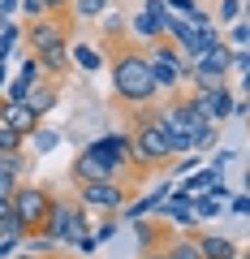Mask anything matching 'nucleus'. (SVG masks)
<instances>
[{
    "label": "nucleus",
    "instance_id": "obj_21",
    "mask_svg": "<svg viewBox=\"0 0 250 259\" xmlns=\"http://www.w3.org/2000/svg\"><path fill=\"white\" fill-rule=\"evenodd\" d=\"M22 44V22H9V26H0V61H9Z\"/></svg>",
    "mask_w": 250,
    "mask_h": 259
},
{
    "label": "nucleus",
    "instance_id": "obj_13",
    "mask_svg": "<svg viewBox=\"0 0 250 259\" xmlns=\"http://www.w3.org/2000/svg\"><path fill=\"white\" fill-rule=\"evenodd\" d=\"M125 26H134V39H142V44H156V39H164V22L151 18L147 9H142L134 22H125Z\"/></svg>",
    "mask_w": 250,
    "mask_h": 259
},
{
    "label": "nucleus",
    "instance_id": "obj_4",
    "mask_svg": "<svg viewBox=\"0 0 250 259\" xmlns=\"http://www.w3.org/2000/svg\"><path fill=\"white\" fill-rule=\"evenodd\" d=\"M74 199L86 207V212L121 216V207L130 203V182H78Z\"/></svg>",
    "mask_w": 250,
    "mask_h": 259
},
{
    "label": "nucleus",
    "instance_id": "obj_24",
    "mask_svg": "<svg viewBox=\"0 0 250 259\" xmlns=\"http://www.w3.org/2000/svg\"><path fill=\"white\" fill-rule=\"evenodd\" d=\"M216 139H220V125H203V130H194L190 147H194V151H212V147H216Z\"/></svg>",
    "mask_w": 250,
    "mask_h": 259
},
{
    "label": "nucleus",
    "instance_id": "obj_28",
    "mask_svg": "<svg viewBox=\"0 0 250 259\" xmlns=\"http://www.w3.org/2000/svg\"><path fill=\"white\" fill-rule=\"evenodd\" d=\"M216 18L229 26V22H237L241 18V0H220V9H216Z\"/></svg>",
    "mask_w": 250,
    "mask_h": 259
},
{
    "label": "nucleus",
    "instance_id": "obj_33",
    "mask_svg": "<svg viewBox=\"0 0 250 259\" xmlns=\"http://www.w3.org/2000/svg\"><path fill=\"white\" fill-rule=\"evenodd\" d=\"M229 207H233L237 216H246V212H250V194H246V190H233V194H229Z\"/></svg>",
    "mask_w": 250,
    "mask_h": 259
},
{
    "label": "nucleus",
    "instance_id": "obj_2",
    "mask_svg": "<svg viewBox=\"0 0 250 259\" xmlns=\"http://www.w3.org/2000/svg\"><path fill=\"white\" fill-rule=\"evenodd\" d=\"M125 173H130V134L125 130L91 139L69 164L74 186L78 182H125Z\"/></svg>",
    "mask_w": 250,
    "mask_h": 259
},
{
    "label": "nucleus",
    "instance_id": "obj_37",
    "mask_svg": "<svg viewBox=\"0 0 250 259\" xmlns=\"http://www.w3.org/2000/svg\"><path fill=\"white\" fill-rule=\"evenodd\" d=\"M74 250H78V255H95V250H99V242L86 233V238H78V242H74Z\"/></svg>",
    "mask_w": 250,
    "mask_h": 259
},
{
    "label": "nucleus",
    "instance_id": "obj_11",
    "mask_svg": "<svg viewBox=\"0 0 250 259\" xmlns=\"http://www.w3.org/2000/svg\"><path fill=\"white\" fill-rule=\"evenodd\" d=\"M194 242H198V250H203V259H233L241 250L229 233H194Z\"/></svg>",
    "mask_w": 250,
    "mask_h": 259
},
{
    "label": "nucleus",
    "instance_id": "obj_26",
    "mask_svg": "<svg viewBox=\"0 0 250 259\" xmlns=\"http://www.w3.org/2000/svg\"><path fill=\"white\" fill-rule=\"evenodd\" d=\"M104 35L108 39H125V18H121V13H104Z\"/></svg>",
    "mask_w": 250,
    "mask_h": 259
},
{
    "label": "nucleus",
    "instance_id": "obj_7",
    "mask_svg": "<svg viewBox=\"0 0 250 259\" xmlns=\"http://www.w3.org/2000/svg\"><path fill=\"white\" fill-rule=\"evenodd\" d=\"M39 121H43V117H39L26 100H0V125H5V130H13V134L26 139V134L39 130Z\"/></svg>",
    "mask_w": 250,
    "mask_h": 259
},
{
    "label": "nucleus",
    "instance_id": "obj_5",
    "mask_svg": "<svg viewBox=\"0 0 250 259\" xmlns=\"http://www.w3.org/2000/svg\"><path fill=\"white\" fill-rule=\"evenodd\" d=\"M9 207H13V216L26 225V233H39L47 207H52V190H47V186H35V182H22L18 190H13Z\"/></svg>",
    "mask_w": 250,
    "mask_h": 259
},
{
    "label": "nucleus",
    "instance_id": "obj_19",
    "mask_svg": "<svg viewBox=\"0 0 250 259\" xmlns=\"http://www.w3.org/2000/svg\"><path fill=\"white\" fill-rule=\"evenodd\" d=\"M26 143L39 151V156H47V151H56V147H61V130H43V125H39L35 134H26Z\"/></svg>",
    "mask_w": 250,
    "mask_h": 259
},
{
    "label": "nucleus",
    "instance_id": "obj_18",
    "mask_svg": "<svg viewBox=\"0 0 250 259\" xmlns=\"http://www.w3.org/2000/svg\"><path fill=\"white\" fill-rule=\"evenodd\" d=\"M69 13L82 18V22H95V18L108 13V0H69Z\"/></svg>",
    "mask_w": 250,
    "mask_h": 259
},
{
    "label": "nucleus",
    "instance_id": "obj_42",
    "mask_svg": "<svg viewBox=\"0 0 250 259\" xmlns=\"http://www.w3.org/2000/svg\"><path fill=\"white\" fill-rule=\"evenodd\" d=\"M13 259H39V255H26V250H18V255H13Z\"/></svg>",
    "mask_w": 250,
    "mask_h": 259
},
{
    "label": "nucleus",
    "instance_id": "obj_3",
    "mask_svg": "<svg viewBox=\"0 0 250 259\" xmlns=\"http://www.w3.org/2000/svg\"><path fill=\"white\" fill-rule=\"evenodd\" d=\"M173 151H168L160 125L151 121V108H134V130H130V168L134 173H160L168 168Z\"/></svg>",
    "mask_w": 250,
    "mask_h": 259
},
{
    "label": "nucleus",
    "instance_id": "obj_6",
    "mask_svg": "<svg viewBox=\"0 0 250 259\" xmlns=\"http://www.w3.org/2000/svg\"><path fill=\"white\" fill-rule=\"evenodd\" d=\"M22 44L30 56L47 52V48H65L69 44V18H39L22 26Z\"/></svg>",
    "mask_w": 250,
    "mask_h": 259
},
{
    "label": "nucleus",
    "instance_id": "obj_38",
    "mask_svg": "<svg viewBox=\"0 0 250 259\" xmlns=\"http://www.w3.org/2000/svg\"><path fill=\"white\" fill-rule=\"evenodd\" d=\"M18 5L22 0H0V13H5V18H18Z\"/></svg>",
    "mask_w": 250,
    "mask_h": 259
},
{
    "label": "nucleus",
    "instance_id": "obj_40",
    "mask_svg": "<svg viewBox=\"0 0 250 259\" xmlns=\"http://www.w3.org/2000/svg\"><path fill=\"white\" fill-rule=\"evenodd\" d=\"M9 212H13V207H9V199H0V221H5Z\"/></svg>",
    "mask_w": 250,
    "mask_h": 259
},
{
    "label": "nucleus",
    "instance_id": "obj_16",
    "mask_svg": "<svg viewBox=\"0 0 250 259\" xmlns=\"http://www.w3.org/2000/svg\"><path fill=\"white\" fill-rule=\"evenodd\" d=\"M190 212H194V216H198V225H203V221H216V216L224 212V203H216L207 190H198V194H190Z\"/></svg>",
    "mask_w": 250,
    "mask_h": 259
},
{
    "label": "nucleus",
    "instance_id": "obj_32",
    "mask_svg": "<svg viewBox=\"0 0 250 259\" xmlns=\"http://www.w3.org/2000/svg\"><path fill=\"white\" fill-rule=\"evenodd\" d=\"M47 18H69V0H39Z\"/></svg>",
    "mask_w": 250,
    "mask_h": 259
},
{
    "label": "nucleus",
    "instance_id": "obj_31",
    "mask_svg": "<svg viewBox=\"0 0 250 259\" xmlns=\"http://www.w3.org/2000/svg\"><path fill=\"white\" fill-rule=\"evenodd\" d=\"M18 13H22V18H26V22H39V18H47V13H43V5H39V0H22V5H18Z\"/></svg>",
    "mask_w": 250,
    "mask_h": 259
},
{
    "label": "nucleus",
    "instance_id": "obj_27",
    "mask_svg": "<svg viewBox=\"0 0 250 259\" xmlns=\"http://www.w3.org/2000/svg\"><path fill=\"white\" fill-rule=\"evenodd\" d=\"M91 238L99 242V246H104V242H112V238H117V216H104L99 229H91Z\"/></svg>",
    "mask_w": 250,
    "mask_h": 259
},
{
    "label": "nucleus",
    "instance_id": "obj_35",
    "mask_svg": "<svg viewBox=\"0 0 250 259\" xmlns=\"http://www.w3.org/2000/svg\"><path fill=\"white\" fill-rule=\"evenodd\" d=\"M22 242H26V238H0V259H13L22 250Z\"/></svg>",
    "mask_w": 250,
    "mask_h": 259
},
{
    "label": "nucleus",
    "instance_id": "obj_25",
    "mask_svg": "<svg viewBox=\"0 0 250 259\" xmlns=\"http://www.w3.org/2000/svg\"><path fill=\"white\" fill-rule=\"evenodd\" d=\"M13 78H18L22 87H35L39 78H43V74H39V65H35V56H26V61L18 65V74H13Z\"/></svg>",
    "mask_w": 250,
    "mask_h": 259
},
{
    "label": "nucleus",
    "instance_id": "obj_34",
    "mask_svg": "<svg viewBox=\"0 0 250 259\" xmlns=\"http://www.w3.org/2000/svg\"><path fill=\"white\" fill-rule=\"evenodd\" d=\"M22 186V177H13V173H0V199H13V190Z\"/></svg>",
    "mask_w": 250,
    "mask_h": 259
},
{
    "label": "nucleus",
    "instance_id": "obj_1",
    "mask_svg": "<svg viewBox=\"0 0 250 259\" xmlns=\"http://www.w3.org/2000/svg\"><path fill=\"white\" fill-rule=\"evenodd\" d=\"M108 61V78H112V95H117L125 108H151L160 100L156 91V78H151V65H147V52L138 44H121Z\"/></svg>",
    "mask_w": 250,
    "mask_h": 259
},
{
    "label": "nucleus",
    "instance_id": "obj_17",
    "mask_svg": "<svg viewBox=\"0 0 250 259\" xmlns=\"http://www.w3.org/2000/svg\"><path fill=\"white\" fill-rule=\"evenodd\" d=\"M134 233H138V246H142V250H160L164 229H160L156 221H147V216H142V221H134Z\"/></svg>",
    "mask_w": 250,
    "mask_h": 259
},
{
    "label": "nucleus",
    "instance_id": "obj_36",
    "mask_svg": "<svg viewBox=\"0 0 250 259\" xmlns=\"http://www.w3.org/2000/svg\"><path fill=\"white\" fill-rule=\"evenodd\" d=\"M207 194H212L216 203H224V199H229V194H233V190H229V186H224V182H220V177H216V182H212V186H207Z\"/></svg>",
    "mask_w": 250,
    "mask_h": 259
},
{
    "label": "nucleus",
    "instance_id": "obj_41",
    "mask_svg": "<svg viewBox=\"0 0 250 259\" xmlns=\"http://www.w3.org/2000/svg\"><path fill=\"white\" fill-rule=\"evenodd\" d=\"M142 259H164V255H160V250H142Z\"/></svg>",
    "mask_w": 250,
    "mask_h": 259
},
{
    "label": "nucleus",
    "instance_id": "obj_10",
    "mask_svg": "<svg viewBox=\"0 0 250 259\" xmlns=\"http://www.w3.org/2000/svg\"><path fill=\"white\" fill-rule=\"evenodd\" d=\"M160 255L164 259H203V250H198L194 233H164L160 238Z\"/></svg>",
    "mask_w": 250,
    "mask_h": 259
},
{
    "label": "nucleus",
    "instance_id": "obj_15",
    "mask_svg": "<svg viewBox=\"0 0 250 259\" xmlns=\"http://www.w3.org/2000/svg\"><path fill=\"white\" fill-rule=\"evenodd\" d=\"M91 233V212H86L82 203L74 199V212H69V233H65V246H74L78 238H86Z\"/></svg>",
    "mask_w": 250,
    "mask_h": 259
},
{
    "label": "nucleus",
    "instance_id": "obj_8",
    "mask_svg": "<svg viewBox=\"0 0 250 259\" xmlns=\"http://www.w3.org/2000/svg\"><path fill=\"white\" fill-rule=\"evenodd\" d=\"M69 212H74V199H65V194H52V207H47V216H43V225H39V233H43V238H52L56 246H65Z\"/></svg>",
    "mask_w": 250,
    "mask_h": 259
},
{
    "label": "nucleus",
    "instance_id": "obj_39",
    "mask_svg": "<svg viewBox=\"0 0 250 259\" xmlns=\"http://www.w3.org/2000/svg\"><path fill=\"white\" fill-rule=\"evenodd\" d=\"M5 82H9V61H0V91H5Z\"/></svg>",
    "mask_w": 250,
    "mask_h": 259
},
{
    "label": "nucleus",
    "instance_id": "obj_23",
    "mask_svg": "<svg viewBox=\"0 0 250 259\" xmlns=\"http://www.w3.org/2000/svg\"><path fill=\"white\" fill-rule=\"evenodd\" d=\"M233 160H237V151H233V147H212V156L203 160V168H212V173L220 177V173H224V164H233Z\"/></svg>",
    "mask_w": 250,
    "mask_h": 259
},
{
    "label": "nucleus",
    "instance_id": "obj_12",
    "mask_svg": "<svg viewBox=\"0 0 250 259\" xmlns=\"http://www.w3.org/2000/svg\"><path fill=\"white\" fill-rule=\"evenodd\" d=\"M56 100H61V91H56V82H52V78H39V82L26 91V104L39 112V117H47V112L56 108Z\"/></svg>",
    "mask_w": 250,
    "mask_h": 259
},
{
    "label": "nucleus",
    "instance_id": "obj_29",
    "mask_svg": "<svg viewBox=\"0 0 250 259\" xmlns=\"http://www.w3.org/2000/svg\"><path fill=\"white\" fill-rule=\"evenodd\" d=\"M164 9L177 13V18H190V13L198 9V0H164Z\"/></svg>",
    "mask_w": 250,
    "mask_h": 259
},
{
    "label": "nucleus",
    "instance_id": "obj_20",
    "mask_svg": "<svg viewBox=\"0 0 250 259\" xmlns=\"http://www.w3.org/2000/svg\"><path fill=\"white\" fill-rule=\"evenodd\" d=\"M0 173L26 177L30 173V156H26V151H0Z\"/></svg>",
    "mask_w": 250,
    "mask_h": 259
},
{
    "label": "nucleus",
    "instance_id": "obj_9",
    "mask_svg": "<svg viewBox=\"0 0 250 259\" xmlns=\"http://www.w3.org/2000/svg\"><path fill=\"white\" fill-rule=\"evenodd\" d=\"M198 104H203V112L216 121V125H224V121L233 117V104H237V95L229 91V87H216V91H194Z\"/></svg>",
    "mask_w": 250,
    "mask_h": 259
},
{
    "label": "nucleus",
    "instance_id": "obj_30",
    "mask_svg": "<svg viewBox=\"0 0 250 259\" xmlns=\"http://www.w3.org/2000/svg\"><path fill=\"white\" fill-rule=\"evenodd\" d=\"M229 39H233V48H246V39H250V26H246V22H229Z\"/></svg>",
    "mask_w": 250,
    "mask_h": 259
},
{
    "label": "nucleus",
    "instance_id": "obj_14",
    "mask_svg": "<svg viewBox=\"0 0 250 259\" xmlns=\"http://www.w3.org/2000/svg\"><path fill=\"white\" fill-rule=\"evenodd\" d=\"M69 65H74V69H82V74H95V69L104 65V56L95 52L91 44H69Z\"/></svg>",
    "mask_w": 250,
    "mask_h": 259
},
{
    "label": "nucleus",
    "instance_id": "obj_22",
    "mask_svg": "<svg viewBox=\"0 0 250 259\" xmlns=\"http://www.w3.org/2000/svg\"><path fill=\"white\" fill-rule=\"evenodd\" d=\"M22 246H26V255H39V259H56V242H52V238H43V233H30V238L22 242Z\"/></svg>",
    "mask_w": 250,
    "mask_h": 259
}]
</instances>
